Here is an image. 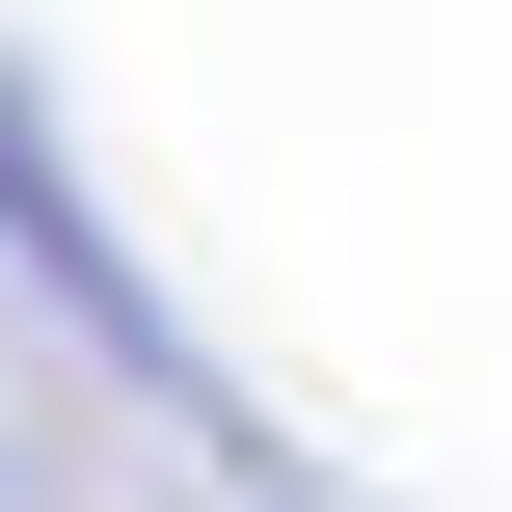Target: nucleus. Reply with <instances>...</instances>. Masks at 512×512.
Listing matches in <instances>:
<instances>
[{"mask_svg":"<svg viewBox=\"0 0 512 512\" xmlns=\"http://www.w3.org/2000/svg\"><path fill=\"white\" fill-rule=\"evenodd\" d=\"M0 512H27V486H0Z\"/></svg>","mask_w":512,"mask_h":512,"instance_id":"nucleus-1","label":"nucleus"}]
</instances>
